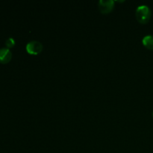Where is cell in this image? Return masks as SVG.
Wrapping results in <instances>:
<instances>
[{"label":"cell","instance_id":"3","mask_svg":"<svg viewBox=\"0 0 153 153\" xmlns=\"http://www.w3.org/2000/svg\"><path fill=\"white\" fill-rule=\"evenodd\" d=\"M114 7V1L113 0H100L99 1V9L103 14H107L111 12Z\"/></svg>","mask_w":153,"mask_h":153},{"label":"cell","instance_id":"6","mask_svg":"<svg viewBox=\"0 0 153 153\" xmlns=\"http://www.w3.org/2000/svg\"><path fill=\"white\" fill-rule=\"evenodd\" d=\"M5 45H6V48L10 49V48H13L15 45V40H13L12 37H10V38L7 39L5 42Z\"/></svg>","mask_w":153,"mask_h":153},{"label":"cell","instance_id":"1","mask_svg":"<svg viewBox=\"0 0 153 153\" xmlns=\"http://www.w3.org/2000/svg\"><path fill=\"white\" fill-rule=\"evenodd\" d=\"M151 15H152V12L147 5H145V4L140 5L136 9V19L141 24L147 23L150 19Z\"/></svg>","mask_w":153,"mask_h":153},{"label":"cell","instance_id":"4","mask_svg":"<svg viewBox=\"0 0 153 153\" xmlns=\"http://www.w3.org/2000/svg\"><path fill=\"white\" fill-rule=\"evenodd\" d=\"M12 58V53L7 48L0 49V63L1 64H7L10 62Z\"/></svg>","mask_w":153,"mask_h":153},{"label":"cell","instance_id":"5","mask_svg":"<svg viewBox=\"0 0 153 153\" xmlns=\"http://www.w3.org/2000/svg\"><path fill=\"white\" fill-rule=\"evenodd\" d=\"M142 43L146 49L153 50V35L149 34L145 36L142 40Z\"/></svg>","mask_w":153,"mask_h":153},{"label":"cell","instance_id":"7","mask_svg":"<svg viewBox=\"0 0 153 153\" xmlns=\"http://www.w3.org/2000/svg\"><path fill=\"white\" fill-rule=\"evenodd\" d=\"M152 117H153V112H152Z\"/></svg>","mask_w":153,"mask_h":153},{"label":"cell","instance_id":"2","mask_svg":"<svg viewBox=\"0 0 153 153\" xmlns=\"http://www.w3.org/2000/svg\"><path fill=\"white\" fill-rule=\"evenodd\" d=\"M25 49H26V52L30 55H37L43 50V45L37 40H32L27 43Z\"/></svg>","mask_w":153,"mask_h":153}]
</instances>
